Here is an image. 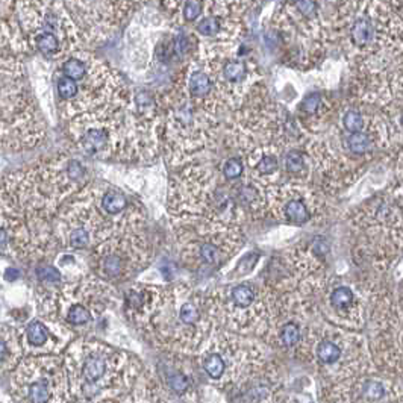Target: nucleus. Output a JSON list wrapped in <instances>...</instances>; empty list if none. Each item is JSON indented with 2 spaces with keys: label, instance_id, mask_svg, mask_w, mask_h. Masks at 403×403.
I'll return each instance as SVG.
<instances>
[{
  "label": "nucleus",
  "instance_id": "nucleus-12",
  "mask_svg": "<svg viewBox=\"0 0 403 403\" xmlns=\"http://www.w3.org/2000/svg\"><path fill=\"white\" fill-rule=\"evenodd\" d=\"M208 55V73L214 82L217 96L229 99L237 96L249 77V65L241 55L229 44L211 47Z\"/></svg>",
  "mask_w": 403,
  "mask_h": 403
},
{
  "label": "nucleus",
  "instance_id": "nucleus-26",
  "mask_svg": "<svg viewBox=\"0 0 403 403\" xmlns=\"http://www.w3.org/2000/svg\"><path fill=\"white\" fill-rule=\"evenodd\" d=\"M257 170L261 174H273L274 172L278 170V161L274 156H264V158L260 160L258 165H257Z\"/></svg>",
  "mask_w": 403,
  "mask_h": 403
},
{
  "label": "nucleus",
  "instance_id": "nucleus-25",
  "mask_svg": "<svg viewBox=\"0 0 403 403\" xmlns=\"http://www.w3.org/2000/svg\"><path fill=\"white\" fill-rule=\"evenodd\" d=\"M285 169H287V172L291 174L302 173L305 169L303 156L299 152L288 153L287 158H285Z\"/></svg>",
  "mask_w": 403,
  "mask_h": 403
},
{
  "label": "nucleus",
  "instance_id": "nucleus-8",
  "mask_svg": "<svg viewBox=\"0 0 403 403\" xmlns=\"http://www.w3.org/2000/svg\"><path fill=\"white\" fill-rule=\"evenodd\" d=\"M46 123L26 85L23 68L0 53V147L31 151L46 140Z\"/></svg>",
  "mask_w": 403,
  "mask_h": 403
},
{
  "label": "nucleus",
  "instance_id": "nucleus-19",
  "mask_svg": "<svg viewBox=\"0 0 403 403\" xmlns=\"http://www.w3.org/2000/svg\"><path fill=\"white\" fill-rule=\"evenodd\" d=\"M355 296L350 288L347 287H340L337 290H333L331 294V303L335 309H347L353 305Z\"/></svg>",
  "mask_w": 403,
  "mask_h": 403
},
{
  "label": "nucleus",
  "instance_id": "nucleus-1",
  "mask_svg": "<svg viewBox=\"0 0 403 403\" xmlns=\"http://www.w3.org/2000/svg\"><path fill=\"white\" fill-rule=\"evenodd\" d=\"M67 131L76 149L91 160L152 162L161 149L162 113L158 102L140 93L127 106L73 117Z\"/></svg>",
  "mask_w": 403,
  "mask_h": 403
},
{
  "label": "nucleus",
  "instance_id": "nucleus-22",
  "mask_svg": "<svg viewBox=\"0 0 403 403\" xmlns=\"http://www.w3.org/2000/svg\"><path fill=\"white\" fill-rule=\"evenodd\" d=\"M281 340L283 343V346L287 347H294L300 340V331L298 328V324L294 323H287L285 326L282 328V333H281Z\"/></svg>",
  "mask_w": 403,
  "mask_h": 403
},
{
  "label": "nucleus",
  "instance_id": "nucleus-16",
  "mask_svg": "<svg viewBox=\"0 0 403 403\" xmlns=\"http://www.w3.org/2000/svg\"><path fill=\"white\" fill-rule=\"evenodd\" d=\"M255 294L249 285H237L229 291V302L234 308L248 309L253 305Z\"/></svg>",
  "mask_w": 403,
  "mask_h": 403
},
{
  "label": "nucleus",
  "instance_id": "nucleus-11",
  "mask_svg": "<svg viewBox=\"0 0 403 403\" xmlns=\"http://www.w3.org/2000/svg\"><path fill=\"white\" fill-rule=\"evenodd\" d=\"M60 244L53 222L27 219L0 205V255L14 261L41 262L52 260Z\"/></svg>",
  "mask_w": 403,
  "mask_h": 403
},
{
  "label": "nucleus",
  "instance_id": "nucleus-7",
  "mask_svg": "<svg viewBox=\"0 0 403 403\" xmlns=\"http://www.w3.org/2000/svg\"><path fill=\"white\" fill-rule=\"evenodd\" d=\"M332 29L364 55H397L403 51V20L382 0H341Z\"/></svg>",
  "mask_w": 403,
  "mask_h": 403
},
{
  "label": "nucleus",
  "instance_id": "nucleus-2",
  "mask_svg": "<svg viewBox=\"0 0 403 403\" xmlns=\"http://www.w3.org/2000/svg\"><path fill=\"white\" fill-rule=\"evenodd\" d=\"M146 222L144 205L132 193L90 179L58 211L53 234L63 249L91 250L108 238L141 231Z\"/></svg>",
  "mask_w": 403,
  "mask_h": 403
},
{
  "label": "nucleus",
  "instance_id": "nucleus-18",
  "mask_svg": "<svg viewBox=\"0 0 403 403\" xmlns=\"http://www.w3.org/2000/svg\"><path fill=\"white\" fill-rule=\"evenodd\" d=\"M206 4H210V0H185L182 8V17L185 22H196L203 14Z\"/></svg>",
  "mask_w": 403,
  "mask_h": 403
},
{
  "label": "nucleus",
  "instance_id": "nucleus-15",
  "mask_svg": "<svg viewBox=\"0 0 403 403\" xmlns=\"http://www.w3.org/2000/svg\"><path fill=\"white\" fill-rule=\"evenodd\" d=\"M34 44L38 52L44 56H55L61 53L63 41L58 38L55 32L51 31H41L34 38Z\"/></svg>",
  "mask_w": 403,
  "mask_h": 403
},
{
  "label": "nucleus",
  "instance_id": "nucleus-21",
  "mask_svg": "<svg viewBox=\"0 0 403 403\" xmlns=\"http://www.w3.org/2000/svg\"><path fill=\"white\" fill-rule=\"evenodd\" d=\"M347 146H349V149L352 152L361 155V153H366L369 151L370 140H369V136L366 134L355 132V134H352L347 139Z\"/></svg>",
  "mask_w": 403,
  "mask_h": 403
},
{
  "label": "nucleus",
  "instance_id": "nucleus-30",
  "mask_svg": "<svg viewBox=\"0 0 403 403\" xmlns=\"http://www.w3.org/2000/svg\"><path fill=\"white\" fill-rule=\"evenodd\" d=\"M391 8L395 9V13H397V15L403 20V0H390Z\"/></svg>",
  "mask_w": 403,
  "mask_h": 403
},
{
  "label": "nucleus",
  "instance_id": "nucleus-14",
  "mask_svg": "<svg viewBox=\"0 0 403 403\" xmlns=\"http://www.w3.org/2000/svg\"><path fill=\"white\" fill-rule=\"evenodd\" d=\"M25 357L22 329L0 324V376L11 375Z\"/></svg>",
  "mask_w": 403,
  "mask_h": 403
},
{
  "label": "nucleus",
  "instance_id": "nucleus-9",
  "mask_svg": "<svg viewBox=\"0 0 403 403\" xmlns=\"http://www.w3.org/2000/svg\"><path fill=\"white\" fill-rule=\"evenodd\" d=\"M9 392L18 403L70 402L64 358L60 353L25 357L11 373Z\"/></svg>",
  "mask_w": 403,
  "mask_h": 403
},
{
  "label": "nucleus",
  "instance_id": "nucleus-17",
  "mask_svg": "<svg viewBox=\"0 0 403 403\" xmlns=\"http://www.w3.org/2000/svg\"><path fill=\"white\" fill-rule=\"evenodd\" d=\"M283 212H285V217H287V220L293 224L300 226L309 220V211L307 208V205H305L300 199L290 200L287 205H285Z\"/></svg>",
  "mask_w": 403,
  "mask_h": 403
},
{
  "label": "nucleus",
  "instance_id": "nucleus-23",
  "mask_svg": "<svg viewBox=\"0 0 403 403\" xmlns=\"http://www.w3.org/2000/svg\"><path fill=\"white\" fill-rule=\"evenodd\" d=\"M343 124H344V129L349 131L350 134L361 132L362 127H364V119L359 113L349 111V113H346V115H344Z\"/></svg>",
  "mask_w": 403,
  "mask_h": 403
},
{
  "label": "nucleus",
  "instance_id": "nucleus-28",
  "mask_svg": "<svg viewBox=\"0 0 403 403\" xmlns=\"http://www.w3.org/2000/svg\"><path fill=\"white\" fill-rule=\"evenodd\" d=\"M321 102V97L319 93H311L309 96L305 97V101L302 102V110L308 114H314L320 106Z\"/></svg>",
  "mask_w": 403,
  "mask_h": 403
},
{
  "label": "nucleus",
  "instance_id": "nucleus-4",
  "mask_svg": "<svg viewBox=\"0 0 403 403\" xmlns=\"http://www.w3.org/2000/svg\"><path fill=\"white\" fill-rule=\"evenodd\" d=\"M70 402H132V391L144 367L132 353L110 344L76 338L64 352Z\"/></svg>",
  "mask_w": 403,
  "mask_h": 403
},
{
  "label": "nucleus",
  "instance_id": "nucleus-27",
  "mask_svg": "<svg viewBox=\"0 0 403 403\" xmlns=\"http://www.w3.org/2000/svg\"><path fill=\"white\" fill-rule=\"evenodd\" d=\"M364 392H366V396L371 400H378L380 399L383 395H385V390H383V385L378 380H370L366 383V387H364Z\"/></svg>",
  "mask_w": 403,
  "mask_h": 403
},
{
  "label": "nucleus",
  "instance_id": "nucleus-29",
  "mask_svg": "<svg viewBox=\"0 0 403 403\" xmlns=\"http://www.w3.org/2000/svg\"><path fill=\"white\" fill-rule=\"evenodd\" d=\"M190 51V40H188V37L186 35H178L173 40V52L178 55V56H182L185 55L186 52Z\"/></svg>",
  "mask_w": 403,
  "mask_h": 403
},
{
  "label": "nucleus",
  "instance_id": "nucleus-5",
  "mask_svg": "<svg viewBox=\"0 0 403 403\" xmlns=\"http://www.w3.org/2000/svg\"><path fill=\"white\" fill-rule=\"evenodd\" d=\"M88 181L90 173L79 160L47 156L0 181V205L27 219L53 222L61 206Z\"/></svg>",
  "mask_w": 403,
  "mask_h": 403
},
{
  "label": "nucleus",
  "instance_id": "nucleus-3",
  "mask_svg": "<svg viewBox=\"0 0 403 403\" xmlns=\"http://www.w3.org/2000/svg\"><path fill=\"white\" fill-rule=\"evenodd\" d=\"M123 308L143 340L164 352H194L205 335L203 300L182 285H134Z\"/></svg>",
  "mask_w": 403,
  "mask_h": 403
},
{
  "label": "nucleus",
  "instance_id": "nucleus-20",
  "mask_svg": "<svg viewBox=\"0 0 403 403\" xmlns=\"http://www.w3.org/2000/svg\"><path fill=\"white\" fill-rule=\"evenodd\" d=\"M317 357L323 364H333L341 357V349L331 341H323L317 347Z\"/></svg>",
  "mask_w": 403,
  "mask_h": 403
},
{
  "label": "nucleus",
  "instance_id": "nucleus-24",
  "mask_svg": "<svg viewBox=\"0 0 403 403\" xmlns=\"http://www.w3.org/2000/svg\"><path fill=\"white\" fill-rule=\"evenodd\" d=\"M244 172V165L240 160L237 158H231L224 162L223 165V176L228 181H234V179H238L240 176Z\"/></svg>",
  "mask_w": 403,
  "mask_h": 403
},
{
  "label": "nucleus",
  "instance_id": "nucleus-13",
  "mask_svg": "<svg viewBox=\"0 0 403 403\" xmlns=\"http://www.w3.org/2000/svg\"><path fill=\"white\" fill-rule=\"evenodd\" d=\"M25 355L60 353L65 343L43 319L29 320L22 328Z\"/></svg>",
  "mask_w": 403,
  "mask_h": 403
},
{
  "label": "nucleus",
  "instance_id": "nucleus-6",
  "mask_svg": "<svg viewBox=\"0 0 403 403\" xmlns=\"http://www.w3.org/2000/svg\"><path fill=\"white\" fill-rule=\"evenodd\" d=\"M35 299L40 319L67 343L96 329L115 305L117 290L96 274H85L58 287L38 288Z\"/></svg>",
  "mask_w": 403,
  "mask_h": 403
},
{
  "label": "nucleus",
  "instance_id": "nucleus-10",
  "mask_svg": "<svg viewBox=\"0 0 403 403\" xmlns=\"http://www.w3.org/2000/svg\"><path fill=\"white\" fill-rule=\"evenodd\" d=\"M152 260L153 245L143 229L108 238L90 250L93 274L110 283L132 279L149 267Z\"/></svg>",
  "mask_w": 403,
  "mask_h": 403
}]
</instances>
